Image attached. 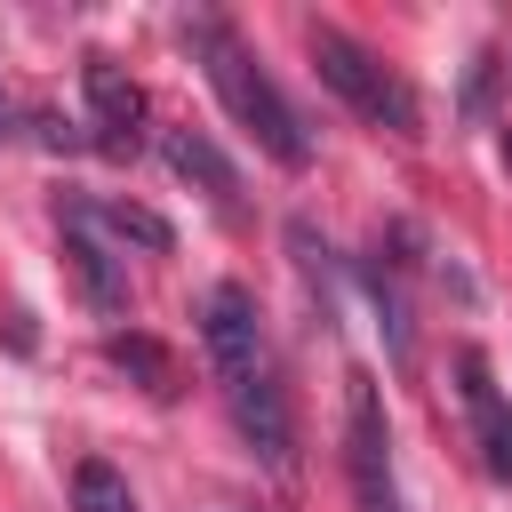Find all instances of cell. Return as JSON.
I'll return each instance as SVG.
<instances>
[{
	"label": "cell",
	"instance_id": "cell-1",
	"mask_svg": "<svg viewBox=\"0 0 512 512\" xmlns=\"http://www.w3.org/2000/svg\"><path fill=\"white\" fill-rule=\"evenodd\" d=\"M200 336H208V368L224 384V408L248 440V456L264 472H288L296 464V416H288V392H280V368L264 352V320H256V296L248 288H208L200 296Z\"/></svg>",
	"mask_w": 512,
	"mask_h": 512
},
{
	"label": "cell",
	"instance_id": "cell-2",
	"mask_svg": "<svg viewBox=\"0 0 512 512\" xmlns=\"http://www.w3.org/2000/svg\"><path fill=\"white\" fill-rule=\"evenodd\" d=\"M192 48L208 56V80H216L224 112H232V120H240V128H248V136H256L280 168H304V152H312V144H304V128H296L288 96L272 88V72H264V64H256V56L224 32V24H192Z\"/></svg>",
	"mask_w": 512,
	"mask_h": 512
},
{
	"label": "cell",
	"instance_id": "cell-3",
	"mask_svg": "<svg viewBox=\"0 0 512 512\" xmlns=\"http://www.w3.org/2000/svg\"><path fill=\"white\" fill-rule=\"evenodd\" d=\"M312 72L352 104V112H368L376 128H416V96L352 40V32H336V24H312Z\"/></svg>",
	"mask_w": 512,
	"mask_h": 512
},
{
	"label": "cell",
	"instance_id": "cell-4",
	"mask_svg": "<svg viewBox=\"0 0 512 512\" xmlns=\"http://www.w3.org/2000/svg\"><path fill=\"white\" fill-rule=\"evenodd\" d=\"M344 464H352V504L360 512H400V480H392V432H384V400L376 376L360 368L344 392Z\"/></svg>",
	"mask_w": 512,
	"mask_h": 512
},
{
	"label": "cell",
	"instance_id": "cell-5",
	"mask_svg": "<svg viewBox=\"0 0 512 512\" xmlns=\"http://www.w3.org/2000/svg\"><path fill=\"white\" fill-rule=\"evenodd\" d=\"M456 376H464V416H472V432H480V464H488L496 480H512V400L496 392L488 352H456Z\"/></svg>",
	"mask_w": 512,
	"mask_h": 512
},
{
	"label": "cell",
	"instance_id": "cell-6",
	"mask_svg": "<svg viewBox=\"0 0 512 512\" xmlns=\"http://www.w3.org/2000/svg\"><path fill=\"white\" fill-rule=\"evenodd\" d=\"M88 120H96L104 152H136L144 144V88L112 56H88Z\"/></svg>",
	"mask_w": 512,
	"mask_h": 512
},
{
	"label": "cell",
	"instance_id": "cell-7",
	"mask_svg": "<svg viewBox=\"0 0 512 512\" xmlns=\"http://www.w3.org/2000/svg\"><path fill=\"white\" fill-rule=\"evenodd\" d=\"M64 272H72V288H80L96 312H120V304H128V272H120L112 248L96 240V224H80V216H64Z\"/></svg>",
	"mask_w": 512,
	"mask_h": 512
},
{
	"label": "cell",
	"instance_id": "cell-8",
	"mask_svg": "<svg viewBox=\"0 0 512 512\" xmlns=\"http://www.w3.org/2000/svg\"><path fill=\"white\" fill-rule=\"evenodd\" d=\"M168 168H176V176H192V184H208V200H216L224 216L240 208V176L224 168V152H216L208 136H168Z\"/></svg>",
	"mask_w": 512,
	"mask_h": 512
},
{
	"label": "cell",
	"instance_id": "cell-9",
	"mask_svg": "<svg viewBox=\"0 0 512 512\" xmlns=\"http://www.w3.org/2000/svg\"><path fill=\"white\" fill-rule=\"evenodd\" d=\"M72 216H80V224H112V232H128V240H144V248H168V224H160L152 208H128V200H80Z\"/></svg>",
	"mask_w": 512,
	"mask_h": 512
},
{
	"label": "cell",
	"instance_id": "cell-10",
	"mask_svg": "<svg viewBox=\"0 0 512 512\" xmlns=\"http://www.w3.org/2000/svg\"><path fill=\"white\" fill-rule=\"evenodd\" d=\"M72 504H80V512H136L128 480H120L112 464H96V456H88V464L72 472Z\"/></svg>",
	"mask_w": 512,
	"mask_h": 512
},
{
	"label": "cell",
	"instance_id": "cell-11",
	"mask_svg": "<svg viewBox=\"0 0 512 512\" xmlns=\"http://www.w3.org/2000/svg\"><path fill=\"white\" fill-rule=\"evenodd\" d=\"M112 360H120V368H136V376H144V392H160V400L176 392V360H168L152 336H112Z\"/></svg>",
	"mask_w": 512,
	"mask_h": 512
},
{
	"label": "cell",
	"instance_id": "cell-12",
	"mask_svg": "<svg viewBox=\"0 0 512 512\" xmlns=\"http://www.w3.org/2000/svg\"><path fill=\"white\" fill-rule=\"evenodd\" d=\"M16 136V104H8V88H0V144Z\"/></svg>",
	"mask_w": 512,
	"mask_h": 512
}]
</instances>
